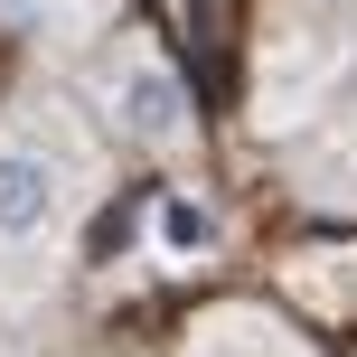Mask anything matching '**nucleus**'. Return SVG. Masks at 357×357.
<instances>
[{"instance_id": "7ed1b4c3", "label": "nucleus", "mask_w": 357, "mask_h": 357, "mask_svg": "<svg viewBox=\"0 0 357 357\" xmlns=\"http://www.w3.org/2000/svg\"><path fill=\"white\" fill-rule=\"evenodd\" d=\"M151 226H160V254H169V264H197V254L216 245V216L197 207V197H160V216H151Z\"/></svg>"}, {"instance_id": "20e7f679", "label": "nucleus", "mask_w": 357, "mask_h": 357, "mask_svg": "<svg viewBox=\"0 0 357 357\" xmlns=\"http://www.w3.org/2000/svg\"><path fill=\"white\" fill-rule=\"evenodd\" d=\"M47 10H56V0H0V19H10V29H38Z\"/></svg>"}, {"instance_id": "f257e3e1", "label": "nucleus", "mask_w": 357, "mask_h": 357, "mask_svg": "<svg viewBox=\"0 0 357 357\" xmlns=\"http://www.w3.org/2000/svg\"><path fill=\"white\" fill-rule=\"evenodd\" d=\"M94 142L66 104H19L0 123V254H56L66 226L85 216Z\"/></svg>"}, {"instance_id": "f03ea898", "label": "nucleus", "mask_w": 357, "mask_h": 357, "mask_svg": "<svg viewBox=\"0 0 357 357\" xmlns=\"http://www.w3.org/2000/svg\"><path fill=\"white\" fill-rule=\"evenodd\" d=\"M94 94H104V113H113L123 142H142V151H178L188 142V94H178V75L142 47V38L104 56V85Z\"/></svg>"}]
</instances>
